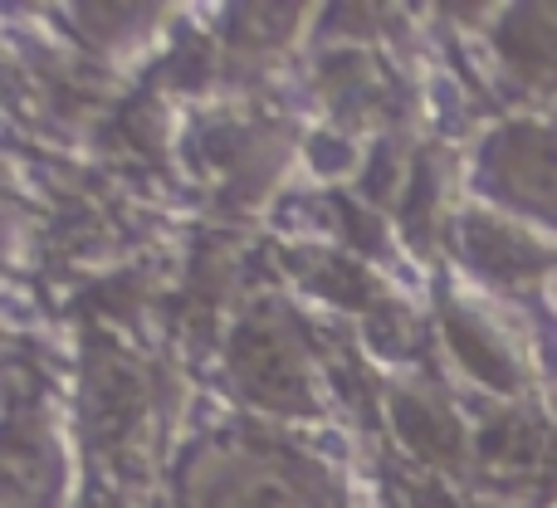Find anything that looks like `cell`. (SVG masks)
<instances>
[]
</instances>
